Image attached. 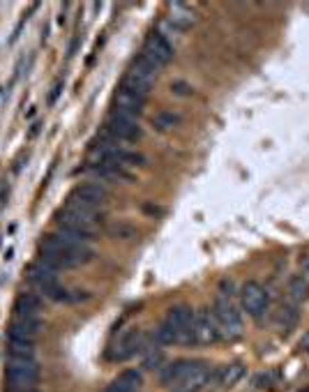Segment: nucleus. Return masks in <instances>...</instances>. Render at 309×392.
Returning a JSON list of instances; mask_svg holds the SVG:
<instances>
[{"mask_svg":"<svg viewBox=\"0 0 309 392\" xmlns=\"http://www.w3.org/2000/svg\"><path fill=\"white\" fill-rule=\"evenodd\" d=\"M92 250L88 243L78 240V238L65 234V231H56L42 238L40 243V261L47 263L53 270H72V268L85 266L92 261Z\"/></svg>","mask_w":309,"mask_h":392,"instance_id":"1","label":"nucleus"},{"mask_svg":"<svg viewBox=\"0 0 309 392\" xmlns=\"http://www.w3.org/2000/svg\"><path fill=\"white\" fill-rule=\"evenodd\" d=\"M28 281L33 284V288H37L40 295L49 297V300L53 302H69V293L65 291L58 281V270H53V268H49L47 263H33L28 268Z\"/></svg>","mask_w":309,"mask_h":392,"instance_id":"2","label":"nucleus"},{"mask_svg":"<svg viewBox=\"0 0 309 392\" xmlns=\"http://www.w3.org/2000/svg\"><path fill=\"white\" fill-rule=\"evenodd\" d=\"M212 316H215V323H217V330H219L222 339L233 342V339H238L242 335L240 311L228 295H217L215 307H212Z\"/></svg>","mask_w":309,"mask_h":392,"instance_id":"3","label":"nucleus"},{"mask_svg":"<svg viewBox=\"0 0 309 392\" xmlns=\"http://www.w3.org/2000/svg\"><path fill=\"white\" fill-rule=\"evenodd\" d=\"M40 381V367L35 358H14L10 355L7 362V386L12 392H26L35 390Z\"/></svg>","mask_w":309,"mask_h":392,"instance_id":"4","label":"nucleus"},{"mask_svg":"<svg viewBox=\"0 0 309 392\" xmlns=\"http://www.w3.org/2000/svg\"><path fill=\"white\" fill-rule=\"evenodd\" d=\"M56 222H58V229L65 231V234L78 238V240L83 243H90L92 238L97 236V220L90 215H83L78 213V210H72V208H62L58 215H56Z\"/></svg>","mask_w":309,"mask_h":392,"instance_id":"5","label":"nucleus"},{"mask_svg":"<svg viewBox=\"0 0 309 392\" xmlns=\"http://www.w3.org/2000/svg\"><path fill=\"white\" fill-rule=\"evenodd\" d=\"M164 323H167L171 328V332H174L176 344H183V346L197 344V339H194V311H192V307H187V304H176V307H171L167 318H164Z\"/></svg>","mask_w":309,"mask_h":392,"instance_id":"6","label":"nucleus"},{"mask_svg":"<svg viewBox=\"0 0 309 392\" xmlns=\"http://www.w3.org/2000/svg\"><path fill=\"white\" fill-rule=\"evenodd\" d=\"M141 60H146L150 67L155 72L164 70L167 65L171 63V58H174V47L169 44L167 40H162L157 33H150L146 42H143V49H141Z\"/></svg>","mask_w":309,"mask_h":392,"instance_id":"7","label":"nucleus"},{"mask_svg":"<svg viewBox=\"0 0 309 392\" xmlns=\"http://www.w3.org/2000/svg\"><path fill=\"white\" fill-rule=\"evenodd\" d=\"M104 132H109L113 139H118L120 143H134L141 139V127H139V118H132L127 113H120L113 108L109 120H106Z\"/></svg>","mask_w":309,"mask_h":392,"instance_id":"8","label":"nucleus"},{"mask_svg":"<svg viewBox=\"0 0 309 392\" xmlns=\"http://www.w3.org/2000/svg\"><path fill=\"white\" fill-rule=\"evenodd\" d=\"M240 307L245 314L261 318L265 314V309H268V293H265L263 286L256 284V281H247V284L240 288Z\"/></svg>","mask_w":309,"mask_h":392,"instance_id":"9","label":"nucleus"},{"mask_svg":"<svg viewBox=\"0 0 309 392\" xmlns=\"http://www.w3.org/2000/svg\"><path fill=\"white\" fill-rule=\"evenodd\" d=\"M194 339H197L199 346H210L219 339V330L217 323H215L212 309L201 307L194 311Z\"/></svg>","mask_w":309,"mask_h":392,"instance_id":"10","label":"nucleus"},{"mask_svg":"<svg viewBox=\"0 0 309 392\" xmlns=\"http://www.w3.org/2000/svg\"><path fill=\"white\" fill-rule=\"evenodd\" d=\"M203 367H208V365L201 360H176L174 365L162 369L160 381L164 388L171 390V388H176L178 383H183L187 376H192L194 372H199V369H203Z\"/></svg>","mask_w":309,"mask_h":392,"instance_id":"11","label":"nucleus"},{"mask_svg":"<svg viewBox=\"0 0 309 392\" xmlns=\"http://www.w3.org/2000/svg\"><path fill=\"white\" fill-rule=\"evenodd\" d=\"M141 346H143V332L141 330H127L123 332L118 339H116V344H113L111 348V360H127V358H132V355H136L141 351Z\"/></svg>","mask_w":309,"mask_h":392,"instance_id":"12","label":"nucleus"},{"mask_svg":"<svg viewBox=\"0 0 309 392\" xmlns=\"http://www.w3.org/2000/svg\"><path fill=\"white\" fill-rule=\"evenodd\" d=\"M69 196H74V199L88 203V206H95V208H102L106 201H109V192L104 190L99 183H81L74 187V192Z\"/></svg>","mask_w":309,"mask_h":392,"instance_id":"13","label":"nucleus"},{"mask_svg":"<svg viewBox=\"0 0 309 392\" xmlns=\"http://www.w3.org/2000/svg\"><path fill=\"white\" fill-rule=\"evenodd\" d=\"M143 108H146V97L134 95V92L123 90V88L116 92V111L132 115V118H139L143 113Z\"/></svg>","mask_w":309,"mask_h":392,"instance_id":"14","label":"nucleus"},{"mask_svg":"<svg viewBox=\"0 0 309 392\" xmlns=\"http://www.w3.org/2000/svg\"><path fill=\"white\" fill-rule=\"evenodd\" d=\"M141 388H143V374L139 369H127L104 392H141Z\"/></svg>","mask_w":309,"mask_h":392,"instance_id":"15","label":"nucleus"},{"mask_svg":"<svg viewBox=\"0 0 309 392\" xmlns=\"http://www.w3.org/2000/svg\"><path fill=\"white\" fill-rule=\"evenodd\" d=\"M169 17H171V24H174L178 31H185V28L194 26V21H197V14L187 3H169Z\"/></svg>","mask_w":309,"mask_h":392,"instance_id":"16","label":"nucleus"},{"mask_svg":"<svg viewBox=\"0 0 309 392\" xmlns=\"http://www.w3.org/2000/svg\"><path fill=\"white\" fill-rule=\"evenodd\" d=\"M40 330V321L31 316H17L10 325V339H33Z\"/></svg>","mask_w":309,"mask_h":392,"instance_id":"17","label":"nucleus"},{"mask_svg":"<svg viewBox=\"0 0 309 392\" xmlns=\"http://www.w3.org/2000/svg\"><path fill=\"white\" fill-rule=\"evenodd\" d=\"M37 314H40V300H37V295H33V293L17 295V302H14V316L37 318Z\"/></svg>","mask_w":309,"mask_h":392,"instance_id":"18","label":"nucleus"},{"mask_svg":"<svg viewBox=\"0 0 309 392\" xmlns=\"http://www.w3.org/2000/svg\"><path fill=\"white\" fill-rule=\"evenodd\" d=\"M289 295H291V302L293 304H303L307 297H309V284L305 281L303 275H296V277H291V281H289Z\"/></svg>","mask_w":309,"mask_h":392,"instance_id":"19","label":"nucleus"},{"mask_svg":"<svg viewBox=\"0 0 309 392\" xmlns=\"http://www.w3.org/2000/svg\"><path fill=\"white\" fill-rule=\"evenodd\" d=\"M242 376H245V367H242L240 362H231V365L219 372V383L224 388H233L235 383L242 381Z\"/></svg>","mask_w":309,"mask_h":392,"instance_id":"20","label":"nucleus"},{"mask_svg":"<svg viewBox=\"0 0 309 392\" xmlns=\"http://www.w3.org/2000/svg\"><path fill=\"white\" fill-rule=\"evenodd\" d=\"M10 353L14 358H33L35 353L33 339H10Z\"/></svg>","mask_w":309,"mask_h":392,"instance_id":"21","label":"nucleus"},{"mask_svg":"<svg viewBox=\"0 0 309 392\" xmlns=\"http://www.w3.org/2000/svg\"><path fill=\"white\" fill-rule=\"evenodd\" d=\"M120 88H123V90H129V92H134V95L146 97L148 92H150V88H153V85L146 83V81H141V79H136V76H132V74H125L123 85H120Z\"/></svg>","mask_w":309,"mask_h":392,"instance_id":"22","label":"nucleus"},{"mask_svg":"<svg viewBox=\"0 0 309 392\" xmlns=\"http://www.w3.org/2000/svg\"><path fill=\"white\" fill-rule=\"evenodd\" d=\"M279 321H282V330L289 332L293 325L298 323V304H293V302L284 304V307H282V314H279Z\"/></svg>","mask_w":309,"mask_h":392,"instance_id":"23","label":"nucleus"},{"mask_svg":"<svg viewBox=\"0 0 309 392\" xmlns=\"http://www.w3.org/2000/svg\"><path fill=\"white\" fill-rule=\"evenodd\" d=\"M155 33L160 35L162 40H167L171 47H174V42L178 40V33H181V31H178V28H176L174 24H171V21L162 19V21H160V26H157V31H155Z\"/></svg>","mask_w":309,"mask_h":392,"instance_id":"24","label":"nucleus"},{"mask_svg":"<svg viewBox=\"0 0 309 392\" xmlns=\"http://www.w3.org/2000/svg\"><path fill=\"white\" fill-rule=\"evenodd\" d=\"M178 122H181V118H178V113H169V111H164L160 115H155V120H153V125L157 129H171V127H176Z\"/></svg>","mask_w":309,"mask_h":392,"instance_id":"25","label":"nucleus"},{"mask_svg":"<svg viewBox=\"0 0 309 392\" xmlns=\"http://www.w3.org/2000/svg\"><path fill=\"white\" fill-rule=\"evenodd\" d=\"M109 234L113 238H118V240H129V238L136 236V231H134V227H129V224H113L109 229Z\"/></svg>","mask_w":309,"mask_h":392,"instance_id":"26","label":"nucleus"},{"mask_svg":"<svg viewBox=\"0 0 309 392\" xmlns=\"http://www.w3.org/2000/svg\"><path fill=\"white\" fill-rule=\"evenodd\" d=\"M62 88H65V81H58L53 85V90L49 92V104H56V101L60 99V95H62Z\"/></svg>","mask_w":309,"mask_h":392,"instance_id":"27","label":"nucleus"},{"mask_svg":"<svg viewBox=\"0 0 309 392\" xmlns=\"http://www.w3.org/2000/svg\"><path fill=\"white\" fill-rule=\"evenodd\" d=\"M160 358H162L160 351H150L148 358H146V367H148V369H155L157 365H160Z\"/></svg>","mask_w":309,"mask_h":392,"instance_id":"28","label":"nucleus"},{"mask_svg":"<svg viewBox=\"0 0 309 392\" xmlns=\"http://www.w3.org/2000/svg\"><path fill=\"white\" fill-rule=\"evenodd\" d=\"M303 277H305V281L309 284V259H305V266H303Z\"/></svg>","mask_w":309,"mask_h":392,"instance_id":"29","label":"nucleus"},{"mask_svg":"<svg viewBox=\"0 0 309 392\" xmlns=\"http://www.w3.org/2000/svg\"><path fill=\"white\" fill-rule=\"evenodd\" d=\"M197 392H206V390H197Z\"/></svg>","mask_w":309,"mask_h":392,"instance_id":"30","label":"nucleus"},{"mask_svg":"<svg viewBox=\"0 0 309 392\" xmlns=\"http://www.w3.org/2000/svg\"><path fill=\"white\" fill-rule=\"evenodd\" d=\"M26 392H35V390H26Z\"/></svg>","mask_w":309,"mask_h":392,"instance_id":"31","label":"nucleus"},{"mask_svg":"<svg viewBox=\"0 0 309 392\" xmlns=\"http://www.w3.org/2000/svg\"><path fill=\"white\" fill-rule=\"evenodd\" d=\"M305 392H309V390H305Z\"/></svg>","mask_w":309,"mask_h":392,"instance_id":"32","label":"nucleus"}]
</instances>
